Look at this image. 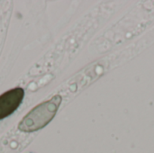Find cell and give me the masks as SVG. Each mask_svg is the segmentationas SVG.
Returning a JSON list of instances; mask_svg holds the SVG:
<instances>
[{"label": "cell", "mask_w": 154, "mask_h": 153, "mask_svg": "<svg viewBox=\"0 0 154 153\" xmlns=\"http://www.w3.org/2000/svg\"><path fill=\"white\" fill-rule=\"evenodd\" d=\"M62 98L56 95L50 100L33 107L19 123L18 129L23 133H33L45 127L56 115Z\"/></svg>", "instance_id": "obj_1"}, {"label": "cell", "mask_w": 154, "mask_h": 153, "mask_svg": "<svg viewBox=\"0 0 154 153\" xmlns=\"http://www.w3.org/2000/svg\"><path fill=\"white\" fill-rule=\"evenodd\" d=\"M24 90L21 87L10 89L0 96V120L12 115L22 104Z\"/></svg>", "instance_id": "obj_2"}]
</instances>
